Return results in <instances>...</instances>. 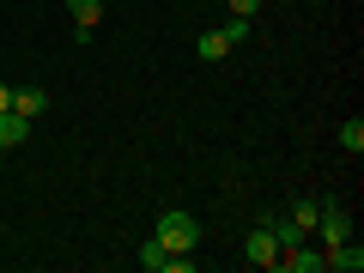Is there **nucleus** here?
Wrapping results in <instances>:
<instances>
[{"mask_svg": "<svg viewBox=\"0 0 364 273\" xmlns=\"http://www.w3.org/2000/svg\"><path fill=\"white\" fill-rule=\"evenodd\" d=\"M231 49H237V43L225 37L219 25H213V31H200V37H195V55H200V61H225V55H231Z\"/></svg>", "mask_w": 364, "mask_h": 273, "instance_id": "6e6552de", "label": "nucleus"}, {"mask_svg": "<svg viewBox=\"0 0 364 273\" xmlns=\"http://www.w3.org/2000/svg\"><path fill=\"white\" fill-rule=\"evenodd\" d=\"M273 267H286V273H322V255H316L310 243H291V249H279Z\"/></svg>", "mask_w": 364, "mask_h": 273, "instance_id": "39448f33", "label": "nucleus"}, {"mask_svg": "<svg viewBox=\"0 0 364 273\" xmlns=\"http://www.w3.org/2000/svg\"><path fill=\"white\" fill-rule=\"evenodd\" d=\"M340 146H346L352 158L364 152V116H352V122H340Z\"/></svg>", "mask_w": 364, "mask_h": 273, "instance_id": "9d476101", "label": "nucleus"}, {"mask_svg": "<svg viewBox=\"0 0 364 273\" xmlns=\"http://www.w3.org/2000/svg\"><path fill=\"white\" fill-rule=\"evenodd\" d=\"M152 237L170 249V255H195V249H200V219H195V213H182V207H164Z\"/></svg>", "mask_w": 364, "mask_h": 273, "instance_id": "f257e3e1", "label": "nucleus"}, {"mask_svg": "<svg viewBox=\"0 0 364 273\" xmlns=\"http://www.w3.org/2000/svg\"><path fill=\"white\" fill-rule=\"evenodd\" d=\"M243 255H249V267H273V261H279V237H273V225H267V219H261L255 231H249Z\"/></svg>", "mask_w": 364, "mask_h": 273, "instance_id": "f03ea898", "label": "nucleus"}, {"mask_svg": "<svg viewBox=\"0 0 364 273\" xmlns=\"http://www.w3.org/2000/svg\"><path fill=\"white\" fill-rule=\"evenodd\" d=\"M43 109H49V91H43V85H18V91H13V116L37 122Z\"/></svg>", "mask_w": 364, "mask_h": 273, "instance_id": "423d86ee", "label": "nucleus"}, {"mask_svg": "<svg viewBox=\"0 0 364 273\" xmlns=\"http://www.w3.org/2000/svg\"><path fill=\"white\" fill-rule=\"evenodd\" d=\"M316 231H322V243H346L352 237V213L334 207V200H322V207H316Z\"/></svg>", "mask_w": 364, "mask_h": 273, "instance_id": "7ed1b4c3", "label": "nucleus"}, {"mask_svg": "<svg viewBox=\"0 0 364 273\" xmlns=\"http://www.w3.org/2000/svg\"><path fill=\"white\" fill-rule=\"evenodd\" d=\"M164 261H170V249L158 243V237H146V249H140V267H146V273H164Z\"/></svg>", "mask_w": 364, "mask_h": 273, "instance_id": "9b49d317", "label": "nucleus"}, {"mask_svg": "<svg viewBox=\"0 0 364 273\" xmlns=\"http://www.w3.org/2000/svg\"><path fill=\"white\" fill-rule=\"evenodd\" d=\"M25 140H31V122L13 116V109H0V152H18Z\"/></svg>", "mask_w": 364, "mask_h": 273, "instance_id": "0eeeda50", "label": "nucleus"}, {"mask_svg": "<svg viewBox=\"0 0 364 273\" xmlns=\"http://www.w3.org/2000/svg\"><path fill=\"white\" fill-rule=\"evenodd\" d=\"M67 13H73L79 31H97V18H104V0H67Z\"/></svg>", "mask_w": 364, "mask_h": 273, "instance_id": "1a4fd4ad", "label": "nucleus"}, {"mask_svg": "<svg viewBox=\"0 0 364 273\" xmlns=\"http://www.w3.org/2000/svg\"><path fill=\"white\" fill-rule=\"evenodd\" d=\"M316 207H322V200H298V207H291V213H286V219H291V225H298V231H304V237H310V231H316Z\"/></svg>", "mask_w": 364, "mask_h": 273, "instance_id": "f8f14e48", "label": "nucleus"}, {"mask_svg": "<svg viewBox=\"0 0 364 273\" xmlns=\"http://www.w3.org/2000/svg\"><path fill=\"white\" fill-rule=\"evenodd\" d=\"M322 267H334V273H364V249L352 243H328V255H322Z\"/></svg>", "mask_w": 364, "mask_h": 273, "instance_id": "20e7f679", "label": "nucleus"}, {"mask_svg": "<svg viewBox=\"0 0 364 273\" xmlns=\"http://www.w3.org/2000/svg\"><path fill=\"white\" fill-rule=\"evenodd\" d=\"M219 31H225V37H231V43H243V37H249V18H237V13H231V18H225Z\"/></svg>", "mask_w": 364, "mask_h": 273, "instance_id": "ddd939ff", "label": "nucleus"}, {"mask_svg": "<svg viewBox=\"0 0 364 273\" xmlns=\"http://www.w3.org/2000/svg\"><path fill=\"white\" fill-rule=\"evenodd\" d=\"M0 109H13V85L6 79H0Z\"/></svg>", "mask_w": 364, "mask_h": 273, "instance_id": "2eb2a0df", "label": "nucleus"}, {"mask_svg": "<svg viewBox=\"0 0 364 273\" xmlns=\"http://www.w3.org/2000/svg\"><path fill=\"white\" fill-rule=\"evenodd\" d=\"M195 267H200L195 255H170V261H164V273H195Z\"/></svg>", "mask_w": 364, "mask_h": 273, "instance_id": "4468645a", "label": "nucleus"}]
</instances>
